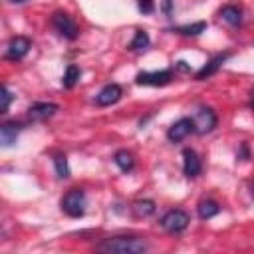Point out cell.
I'll return each instance as SVG.
<instances>
[{
  "mask_svg": "<svg viewBox=\"0 0 254 254\" xmlns=\"http://www.w3.org/2000/svg\"><path fill=\"white\" fill-rule=\"evenodd\" d=\"M250 109L254 111V89L250 91Z\"/></svg>",
  "mask_w": 254,
  "mask_h": 254,
  "instance_id": "27",
  "label": "cell"
},
{
  "mask_svg": "<svg viewBox=\"0 0 254 254\" xmlns=\"http://www.w3.org/2000/svg\"><path fill=\"white\" fill-rule=\"evenodd\" d=\"M206 28H208L206 22H194V24H189V26H177V28H173V32L183 34V36H198V34H202Z\"/></svg>",
  "mask_w": 254,
  "mask_h": 254,
  "instance_id": "20",
  "label": "cell"
},
{
  "mask_svg": "<svg viewBox=\"0 0 254 254\" xmlns=\"http://www.w3.org/2000/svg\"><path fill=\"white\" fill-rule=\"evenodd\" d=\"M2 105H0V113H6L8 111V107H10V103H12V99H14V95L10 93V89H8V85H2Z\"/></svg>",
  "mask_w": 254,
  "mask_h": 254,
  "instance_id": "22",
  "label": "cell"
},
{
  "mask_svg": "<svg viewBox=\"0 0 254 254\" xmlns=\"http://www.w3.org/2000/svg\"><path fill=\"white\" fill-rule=\"evenodd\" d=\"M155 202L153 200H149V198H143V200H135L133 204H131V212H133V216L135 218H147V216H151L153 212H155Z\"/></svg>",
  "mask_w": 254,
  "mask_h": 254,
  "instance_id": "16",
  "label": "cell"
},
{
  "mask_svg": "<svg viewBox=\"0 0 254 254\" xmlns=\"http://www.w3.org/2000/svg\"><path fill=\"white\" fill-rule=\"evenodd\" d=\"M121 95H123V89H121L119 83H107V85H103L101 91L95 95V103H97L99 107H107V105L117 103V101L121 99Z\"/></svg>",
  "mask_w": 254,
  "mask_h": 254,
  "instance_id": "12",
  "label": "cell"
},
{
  "mask_svg": "<svg viewBox=\"0 0 254 254\" xmlns=\"http://www.w3.org/2000/svg\"><path fill=\"white\" fill-rule=\"evenodd\" d=\"M50 24H52V28L58 32V36H62V38H65V40H69V42H73V40L79 36L77 24H75L73 18H71L69 14H65V12H54Z\"/></svg>",
  "mask_w": 254,
  "mask_h": 254,
  "instance_id": "3",
  "label": "cell"
},
{
  "mask_svg": "<svg viewBox=\"0 0 254 254\" xmlns=\"http://www.w3.org/2000/svg\"><path fill=\"white\" fill-rule=\"evenodd\" d=\"M22 125L20 123H14V121H6L0 125V143L2 147H12L18 139V133H20Z\"/></svg>",
  "mask_w": 254,
  "mask_h": 254,
  "instance_id": "13",
  "label": "cell"
},
{
  "mask_svg": "<svg viewBox=\"0 0 254 254\" xmlns=\"http://www.w3.org/2000/svg\"><path fill=\"white\" fill-rule=\"evenodd\" d=\"M171 6H173V2H171V0H163V4H161V10H163L165 14H171Z\"/></svg>",
  "mask_w": 254,
  "mask_h": 254,
  "instance_id": "25",
  "label": "cell"
},
{
  "mask_svg": "<svg viewBox=\"0 0 254 254\" xmlns=\"http://www.w3.org/2000/svg\"><path fill=\"white\" fill-rule=\"evenodd\" d=\"M52 161H54V167H56V175H58V179H67V177H69L67 157H65L64 153H56Z\"/></svg>",
  "mask_w": 254,
  "mask_h": 254,
  "instance_id": "21",
  "label": "cell"
},
{
  "mask_svg": "<svg viewBox=\"0 0 254 254\" xmlns=\"http://www.w3.org/2000/svg\"><path fill=\"white\" fill-rule=\"evenodd\" d=\"M10 2H14V4H20V2H26V0H10Z\"/></svg>",
  "mask_w": 254,
  "mask_h": 254,
  "instance_id": "29",
  "label": "cell"
},
{
  "mask_svg": "<svg viewBox=\"0 0 254 254\" xmlns=\"http://www.w3.org/2000/svg\"><path fill=\"white\" fill-rule=\"evenodd\" d=\"M149 44H151L149 34H147L145 30H137L135 36H133V40L129 42V50H131V52H141V50L149 48Z\"/></svg>",
  "mask_w": 254,
  "mask_h": 254,
  "instance_id": "19",
  "label": "cell"
},
{
  "mask_svg": "<svg viewBox=\"0 0 254 254\" xmlns=\"http://www.w3.org/2000/svg\"><path fill=\"white\" fill-rule=\"evenodd\" d=\"M95 248L99 252H107V254H143L149 250V244L139 236L121 234V236L103 238Z\"/></svg>",
  "mask_w": 254,
  "mask_h": 254,
  "instance_id": "1",
  "label": "cell"
},
{
  "mask_svg": "<svg viewBox=\"0 0 254 254\" xmlns=\"http://www.w3.org/2000/svg\"><path fill=\"white\" fill-rule=\"evenodd\" d=\"M137 8L141 14H151L155 10V0H137Z\"/></svg>",
  "mask_w": 254,
  "mask_h": 254,
  "instance_id": "23",
  "label": "cell"
},
{
  "mask_svg": "<svg viewBox=\"0 0 254 254\" xmlns=\"http://www.w3.org/2000/svg\"><path fill=\"white\" fill-rule=\"evenodd\" d=\"M220 18L230 26H240L242 24V8L236 4H226L220 8Z\"/></svg>",
  "mask_w": 254,
  "mask_h": 254,
  "instance_id": "14",
  "label": "cell"
},
{
  "mask_svg": "<svg viewBox=\"0 0 254 254\" xmlns=\"http://www.w3.org/2000/svg\"><path fill=\"white\" fill-rule=\"evenodd\" d=\"M232 54L230 52H224V54H216V56H212L196 73H194V79H198V81H202V79H206V77H210V75H214L220 67H222V64L230 58Z\"/></svg>",
  "mask_w": 254,
  "mask_h": 254,
  "instance_id": "11",
  "label": "cell"
},
{
  "mask_svg": "<svg viewBox=\"0 0 254 254\" xmlns=\"http://www.w3.org/2000/svg\"><path fill=\"white\" fill-rule=\"evenodd\" d=\"M30 48H32L30 38H26V36H14V38H10V42L6 46V60L18 62V60H22L30 52Z\"/></svg>",
  "mask_w": 254,
  "mask_h": 254,
  "instance_id": "8",
  "label": "cell"
},
{
  "mask_svg": "<svg viewBox=\"0 0 254 254\" xmlns=\"http://www.w3.org/2000/svg\"><path fill=\"white\" fill-rule=\"evenodd\" d=\"M250 194H252V196H254V181H252V183H250Z\"/></svg>",
  "mask_w": 254,
  "mask_h": 254,
  "instance_id": "28",
  "label": "cell"
},
{
  "mask_svg": "<svg viewBox=\"0 0 254 254\" xmlns=\"http://www.w3.org/2000/svg\"><path fill=\"white\" fill-rule=\"evenodd\" d=\"M62 210L71 216V218H81L85 214V206H87V196L83 189H69L64 198H62Z\"/></svg>",
  "mask_w": 254,
  "mask_h": 254,
  "instance_id": "2",
  "label": "cell"
},
{
  "mask_svg": "<svg viewBox=\"0 0 254 254\" xmlns=\"http://www.w3.org/2000/svg\"><path fill=\"white\" fill-rule=\"evenodd\" d=\"M190 133H194V121L190 117H181L177 119L169 129H167V139L171 143H181L183 139H187Z\"/></svg>",
  "mask_w": 254,
  "mask_h": 254,
  "instance_id": "7",
  "label": "cell"
},
{
  "mask_svg": "<svg viewBox=\"0 0 254 254\" xmlns=\"http://www.w3.org/2000/svg\"><path fill=\"white\" fill-rule=\"evenodd\" d=\"M58 109H60L58 103H48V101L32 103V105L28 107V119H30V121H46V119H50L52 115H56Z\"/></svg>",
  "mask_w": 254,
  "mask_h": 254,
  "instance_id": "10",
  "label": "cell"
},
{
  "mask_svg": "<svg viewBox=\"0 0 254 254\" xmlns=\"http://www.w3.org/2000/svg\"><path fill=\"white\" fill-rule=\"evenodd\" d=\"M113 163L123 171V173H131L135 169V159L133 155L127 151V149H119L115 155H113Z\"/></svg>",
  "mask_w": 254,
  "mask_h": 254,
  "instance_id": "15",
  "label": "cell"
},
{
  "mask_svg": "<svg viewBox=\"0 0 254 254\" xmlns=\"http://www.w3.org/2000/svg\"><path fill=\"white\" fill-rule=\"evenodd\" d=\"M177 67H179L181 71H189V69H190V67L187 65V62H183V60H181V62H177Z\"/></svg>",
  "mask_w": 254,
  "mask_h": 254,
  "instance_id": "26",
  "label": "cell"
},
{
  "mask_svg": "<svg viewBox=\"0 0 254 254\" xmlns=\"http://www.w3.org/2000/svg\"><path fill=\"white\" fill-rule=\"evenodd\" d=\"M238 159H240V161H246V159H250L248 143H242V145H240V153H238Z\"/></svg>",
  "mask_w": 254,
  "mask_h": 254,
  "instance_id": "24",
  "label": "cell"
},
{
  "mask_svg": "<svg viewBox=\"0 0 254 254\" xmlns=\"http://www.w3.org/2000/svg\"><path fill=\"white\" fill-rule=\"evenodd\" d=\"M79 77H81V69H79L75 64H69V65L65 67L64 77H62V85H64L65 89H71V87H75V83L79 81Z\"/></svg>",
  "mask_w": 254,
  "mask_h": 254,
  "instance_id": "18",
  "label": "cell"
},
{
  "mask_svg": "<svg viewBox=\"0 0 254 254\" xmlns=\"http://www.w3.org/2000/svg\"><path fill=\"white\" fill-rule=\"evenodd\" d=\"M192 121H194V133L206 135V133H210V131L216 127L218 117H216V113H214L210 107H200V109L194 113Z\"/></svg>",
  "mask_w": 254,
  "mask_h": 254,
  "instance_id": "5",
  "label": "cell"
},
{
  "mask_svg": "<svg viewBox=\"0 0 254 254\" xmlns=\"http://www.w3.org/2000/svg\"><path fill=\"white\" fill-rule=\"evenodd\" d=\"M196 212H198V218H200V220H208V218H212V216H216V214L220 212V204H218L216 200L206 198V200H200V202H198Z\"/></svg>",
  "mask_w": 254,
  "mask_h": 254,
  "instance_id": "17",
  "label": "cell"
},
{
  "mask_svg": "<svg viewBox=\"0 0 254 254\" xmlns=\"http://www.w3.org/2000/svg\"><path fill=\"white\" fill-rule=\"evenodd\" d=\"M173 79V71L171 69H161V71H141L135 77L137 85H151V87H161L171 83Z\"/></svg>",
  "mask_w": 254,
  "mask_h": 254,
  "instance_id": "6",
  "label": "cell"
},
{
  "mask_svg": "<svg viewBox=\"0 0 254 254\" xmlns=\"http://www.w3.org/2000/svg\"><path fill=\"white\" fill-rule=\"evenodd\" d=\"M183 173L187 179H196L202 173V163L194 149H183Z\"/></svg>",
  "mask_w": 254,
  "mask_h": 254,
  "instance_id": "9",
  "label": "cell"
},
{
  "mask_svg": "<svg viewBox=\"0 0 254 254\" xmlns=\"http://www.w3.org/2000/svg\"><path fill=\"white\" fill-rule=\"evenodd\" d=\"M189 222H190V218H189V214H187L185 210H181V208H171V210H167V212L163 214V218H161L159 224H161L167 232L179 234V232H183V230L189 226Z\"/></svg>",
  "mask_w": 254,
  "mask_h": 254,
  "instance_id": "4",
  "label": "cell"
}]
</instances>
